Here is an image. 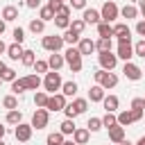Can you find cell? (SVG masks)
<instances>
[{
	"mask_svg": "<svg viewBox=\"0 0 145 145\" xmlns=\"http://www.w3.org/2000/svg\"><path fill=\"white\" fill-rule=\"evenodd\" d=\"M77 50H79V54L82 57H86V54H91V52H95V41H91V39H79V43H77Z\"/></svg>",
	"mask_w": 145,
	"mask_h": 145,
	"instance_id": "obj_16",
	"label": "cell"
},
{
	"mask_svg": "<svg viewBox=\"0 0 145 145\" xmlns=\"http://www.w3.org/2000/svg\"><path fill=\"white\" fill-rule=\"evenodd\" d=\"M7 122H9V125H20V122H23V113H20L18 109L9 111V113H7Z\"/></svg>",
	"mask_w": 145,
	"mask_h": 145,
	"instance_id": "obj_33",
	"label": "cell"
},
{
	"mask_svg": "<svg viewBox=\"0 0 145 145\" xmlns=\"http://www.w3.org/2000/svg\"><path fill=\"white\" fill-rule=\"evenodd\" d=\"M82 20L88 25H97V23H102V18H100V11L97 9H84V16H82Z\"/></svg>",
	"mask_w": 145,
	"mask_h": 145,
	"instance_id": "obj_20",
	"label": "cell"
},
{
	"mask_svg": "<svg viewBox=\"0 0 145 145\" xmlns=\"http://www.w3.org/2000/svg\"><path fill=\"white\" fill-rule=\"evenodd\" d=\"M86 109H88V100L86 97H75L70 104H66V109H63V113H66V118H70V120H75L77 116H82V113H86Z\"/></svg>",
	"mask_w": 145,
	"mask_h": 145,
	"instance_id": "obj_1",
	"label": "cell"
},
{
	"mask_svg": "<svg viewBox=\"0 0 145 145\" xmlns=\"http://www.w3.org/2000/svg\"><path fill=\"white\" fill-rule=\"evenodd\" d=\"M77 127H75V120H70V118H66L61 125H59V131L63 134V136H68V134H72Z\"/></svg>",
	"mask_w": 145,
	"mask_h": 145,
	"instance_id": "obj_29",
	"label": "cell"
},
{
	"mask_svg": "<svg viewBox=\"0 0 145 145\" xmlns=\"http://www.w3.org/2000/svg\"><path fill=\"white\" fill-rule=\"evenodd\" d=\"M136 34L145 39V20H138V23H136Z\"/></svg>",
	"mask_w": 145,
	"mask_h": 145,
	"instance_id": "obj_50",
	"label": "cell"
},
{
	"mask_svg": "<svg viewBox=\"0 0 145 145\" xmlns=\"http://www.w3.org/2000/svg\"><path fill=\"white\" fill-rule=\"evenodd\" d=\"M95 50L97 52H111V39H100L95 43Z\"/></svg>",
	"mask_w": 145,
	"mask_h": 145,
	"instance_id": "obj_37",
	"label": "cell"
},
{
	"mask_svg": "<svg viewBox=\"0 0 145 145\" xmlns=\"http://www.w3.org/2000/svg\"><path fill=\"white\" fill-rule=\"evenodd\" d=\"M57 2H63V0H57Z\"/></svg>",
	"mask_w": 145,
	"mask_h": 145,
	"instance_id": "obj_62",
	"label": "cell"
},
{
	"mask_svg": "<svg viewBox=\"0 0 145 145\" xmlns=\"http://www.w3.org/2000/svg\"><path fill=\"white\" fill-rule=\"evenodd\" d=\"M50 120V111L48 109H36L32 116V129H45Z\"/></svg>",
	"mask_w": 145,
	"mask_h": 145,
	"instance_id": "obj_8",
	"label": "cell"
},
{
	"mask_svg": "<svg viewBox=\"0 0 145 145\" xmlns=\"http://www.w3.org/2000/svg\"><path fill=\"white\" fill-rule=\"evenodd\" d=\"M88 136H91V131H88V129L77 127V129L72 131V143H75V145H86V143H88Z\"/></svg>",
	"mask_w": 145,
	"mask_h": 145,
	"instance_id": "obj_17",
	"label": "cell"
},
{
	"mask_svg": "<svg viewBox=\"0 0 145 145\" xmlns=\"http://www.w3.org/2000/svg\"><path fill=\"white\" fill-rule=\"evenodd\" d=\"M32 125H25V122H20V125H16V129H14V136H16V140H20V143H27L29 138H32Z\"/></svg>",
	"mask_w": 145,
	"mask_h": 145,
	"instance_id": "obj_13",
	"label": "cell"
},
{
	"mask_svg": "<svg viewBox=\"0 0 145 145\" xmlns=\"http://www.w3.org/2000/svg\"><path fill=\"white\" fill-rule=\"evenodd\" d=\"M120 16V7L113 2V0H106L104 5H102V9H100V18H102V23H113L116 18Z\"/></svg>",
	"mask_w": 145,
	"mask_h": 145,
	"instance_id": "obj_2",
	"label": "cell"
},
{
	"mask_svg": "<svg viewBox=\"0 0 145 145\" xmlns=\"http://www.w3.org/2000/svg\"><path fill=\"white\" fill-rule=\"evenodd\" d=\"M63 145H75V143L72 140H63Z\"/></svg>",
	"mask_w": 145,
	"mask_h": 145,
	"instance_id": "obj_58",
	"label": "cell"
},
{
	"mask_svg": "<svg viewBox=\"0 0 145 145\" xmlns=\"http://www.w3.org/2000/svg\"><path fill=\"white\" fill-rule=\"evenodd\" d=\"M34 70H36V75H39V72H48V61L36 59V61H34Z\"/></svg>",
	"mask_w": 145,
	"mask_h": 145,
	"instance_id": "obj_44",
	"label": "cell"
},
{
	"mask_svg": "<svg viewBox=\"0 0 145 145\" xmlns=\"http://www.w3.org/2000/svg\"><path fill=\"white\" fill-rule=\"evenodd\" d=\"M2 106H5V109H9V111L18 109V100H16V95H7V97L2 100Z\"/></svg>",
	"mask_w": 145,
	"mask_h": 145,
	"instance_id": "obj_38",
	"label": "cell"
},
{
	"mask_svg": "<svg viewBox=\"0 0 145 145\" xmlns=\"http://www.w3.org/2000/svg\"><path fill=\"white\" fill-rule=\"evenodd\" d=\"M5 72H7V63H5V61H0V77H2Z\"/></svg>",
	"mask_w": 145,
	"mask_h": 145,
	"instance_id": "obj_52",
	"label": "cell"
},
{
	"mask_svg": "<svg viewBox=\"0 0 145 145\" xmlns=\"http://www.w3.org/2000/svg\"><path fill=\"white\" fill-rule=\"evenodd\" d=\"M41 45H43V50H48V52H59V50L63 48V36H59V34L43 36Z\"/></svg>",
	"mask_w": 145,
	"mask_h": 145,
	"instance_id": "obj_7",
	"label": "cell"
},
{
	"mask_svg": "<svg viewBox=\"0 0 145 145\" xmlns=\"http://www.w3.org/2000/svg\"><path fill=\"white\" fill-rule=\"evenodd\" d=\"M63 63H66L63 54H59V52H50V57H48V68H52V70L59 72V68H61Z\"/></svg>",
	"mask_w": 145,
	"mask_h": 145,
	"instance_id": "obj_18",
	"label": "cell"
},
{
	"mask_svg": "<svg viewBox=\"0 0 145 145\" xmlns=\"http://www.w3.org/2000/svg\"><path fill=\"white\" fill-rule=\"evenodd\" d=\"M0 79H2V82H14V79H16V70H14V68H7V72H5Z\"/></svg>",
	"mask_w": 145,
	"mask_h": 145,
	"instance_id": "obj_47",
	"label": "cell"
},
{
	"mask_svg": "<svg viewBox=\"0 0 145 145\" xmlns=\"http://www.w3.org/2000/svg\"><path fill=\"white\" fill-rule=\"evenodd\" d=\"M97 36H100V39H111V36H113V25H109V23H97Z\"/></svg>",
	"mask_w": 145,
	"mask_h": 145,
	"instance_id": "obj_23",
	"label": "cell"
},
{
	"mask_svg": "<svg viewBox=\"0 0 145 145\" xmlns=\"http://www.w3.org/2000/svg\"><path fill=\"white\" fill-rule=\"evenodd\" d=\"M84 27H86V23H84L82 18H72V20H70V27H68V29H72L75 34H79V36H82Z\"/></svg>",
	"mask_w": 145,
	"mask_h": 145,
	"instance_id": "obj_30",
	"label": "cell"
},
{
	"mask_svg": "<svg viewBox=\"0 0 145 145\" xmlns=\"http://www.w3.org/2000/svg\"><path fill=\"white\" fill-rule=\"evenodd\" d=\"M45 109H48V111H63V109H66V95H63V93H54V95H50Z\"/></svg>",
	"mask_w": 145,
	"mask_h": 145,
	"instance_id": "obj_10",
	"label": "cell"
},
{
	"mask_svg": "<svg viewBox=\"0 0 145 145\" xmlns=\"http://www.w3.org/2000/svg\"><path fill=\"white\" fill-rule=\"evenodd\" d=\"M131 109H145V100L143 97H134L131 100Z\"/></svg>",
	"mask_w": 145,
	"mask_h": 145,
	"instance_id": "obj_49",
	"label": "cell"
},
{
	"mask_svg": "<svg viewBox=\"0 0 145 145\" xmlns=\"http://www.w3.org/2000/svg\"><path fill=\"white\" fill-rule=\"evenodd\" d=\"M48 93H43V91H36V95H34V104L39 106V109H45V104H48Z\"/></svg>",
	"mask_w": 145,
	"mask_h": 145,
	"instance_id": "obj_32",
	"label": "cell"
},
{
	"mask_svg": "<svg viewBox=\"0 0 145 145\" xmlns=\"http://www.w3.org/2000/svg\"><path fill=\"white\" fill-rule=\"evenodd\" d=\"M23 91H25L23 82H20V79H14V82H11V93H14V95H20Z\"/></svg>",
	"mask_w": 145,
	"mask_h": 145,
	"instance_id": "obj_45",
	"label": "cell"
},
{
	"mask_svg": "<svg viewBox=\"0 0 145 145\" xmlns=\"http://www.w3.org/2000/svg\"><path fill=\"white\" fill-rule=\"evenodd\" d=\"M54 16H70V5H59Z\"/></svg>",
	"mask_w": 145,
	"mask_h": 145,
	"instance_id": "obj_46",
	"label": "cell"
},
{
	"mask_svg": "<svg viewBox=\"0 0 145 145\" xmlns=\"http://www.w3.org/2000/svg\"><path fill=\"white\" fill-rule=\"evenodd\" d=\"M134 57H140V59H145V39L136 41V45H134Z\"/></svg>",
	"mask_w": 145,
	"mask_h": 145,
	"instance_id": "obj_41",
	"label": "cell"
},
{
	"mask_svg": "<svg viewBox=\"0 0 145 145\" xmlns=\"http://www.w3.org/2000/svg\"><path fill=\"white\" fill-rule=\"evenodd\" d=\"M138 11H140V14H143V16H145V7H140V9H138Z\"/></svg>",
	"mask_w": 145,
	"mask_h": 145,
	"instance_id": "obj_60",
	"label": "cell"
},
{
	"mask_svg": "<svg viewBox=\"0 0 145 145\" xmlns=\"http://www.w3.org/2000/svg\"><path fill=\"white\" fill-rule=\"evenodd\" d=\"M61 75L57 72V70H52V72H45V79H43V88L50 93V95H54L59 88H61Z\"/></svg>",
	"mask_w": 145,
	"mask_h": 145,
	"instance_id": "obj_6",
	"label": "cell"
},
{
	"mask_svg": "<svg viewBox=\"0 0 145 145\" xmlns=\"http://www.w3.org/2000/svg\"><path fill=\"white\" fill-rule=\"evenodd\" d=\"M140 118H143V109H127V111H120L116 116V120H118L120 127H127L131 122H138Z\"/></svg>",
	"mask_w": 145,
	"mask_h": 145,
	"instance_id": "obj_4",
	"label": "cell"
},
{
	"mask_svg": "<svg viewBox=\"0 0 145 145\" xmlns=\"http://www.w3.org/2000/svg\"><path fill=\"white\" fill-rule=\"evenodd\" d=\"M86 129L88 131H100L102 129V118H91L88 125H86Z\"/></svg>",
	"mask_w": 145,
	"mask_h": 145,
	"instance_id": "obj_42",
	"label": "cell"
},
{
	"mask_svg": "<svg viewBox=\"0 0 145 145\" xmlns=\"http://www.w3.org/2000/svg\"><path fill=\"white\" fill-rule=\"evenodd\" d=\"M5 27H7V23H5V20H2V18H0V36H2V34H5Z\"/></svg>",
	"mask_w": 145,
	"mask_h": 145,
	"instance_id": "obj_53",
	"label": "cell"
},
{
	"mask_svg": "<svg viewBox=\"0 0 145 145\" xmlns=\"http://www.w3.org/2000/svg\"><path fill=\"white\" fill-rule=\"evenodd\" d=\"M11 36H14V43H18V45H20V43L25 41V29H23V27H16V29L11 32Z\"/></svg>",
	"mask_w": 145,
	"mask_h": 145,
	"instance_id": "obj_43",
	"label": "cell"
},
{
	"mask_svg": "<svg viewBox=\"0 0 145 145\" xmlns=\"http://www.w3.org/2000/svg\"><path fill=\"white\" fill-rule=\"evenodd\" d=\"M48 145H63V134L61 131H54L48 136Z\"/></svg>",
	"mask_w": 145,
	"mask_h": 145,
	"instance_id": "obj_40",
	"label": "cell"
},
{
	"mask_svg": "<svg viewBox=\"0 0 145 145\" xmlns=\"http://www.w3.org/2000/svg\"><path fill=\"white\" fill-rule=\"evenodd\" d=\"M79 34H75L72 29H66V34H63V43H68V45H75V43H79Z\"/></svg>",
	"mask_w": 145,
	"mask_h": 145,
	"instance_id": "obj_35",
	"label": "cell"
},
{
	"mask_svg": "<svg viewBox=\"0 0 145 145\" xmlns=\"http://www.w3.org/2000/svg\"><path fill=\"white\" fill-rule=\"evenodd\" d=\"M0 84H2V79H0Z\"/></svg>",
	"mask_w": 145,
	"mask_h": 145,
	"instance_id": "obj_63",
	"label": "cell"
},
{
	"mask_svg": "<svg viewBox=\"0 0 145 145\" xmlns=\"http://www.w3.org/2000/svg\"><path fill=\"white\" fill-rule=\"evenodd\" d=\"M88 100H91V102H102V100H104V88H102L100 84L91 86V88H88Z\"/></svg>",
	"mask_w": 145,
	"mask_h": 145,
	"instance_id": "obj_22",
	"label": "cell"
},
{
	"mask_svg": "<svg viewBox=\"0 0 145 145\" xmlns=\"http://www.w3.org/2000/svg\"><path fill=\"white\" fill-rule=\"evenodd\" d=\"M16 18H18V9H16V7L9 5V7L2 9V20H5V23H11V20H16Z\"/></svg>",
	"mask_w": 145,
	"mask_h": 145,
	"instance_id": "obj_26",
	"label": "cell"
},
{
	"mask_svg": "<svg viewBox=\"0 0 145 145\" xmlns=\"http://www.w3.org/2000/svg\"><path fill=\"white\" fill-rule=\"evenodd\" d=\"M20 82H23V86H25V91H36L43 82H41V77L34 72V75H25V77H20Z\"/></svg>",
	"mask_w": 145,
	"mask_h": 145,
	"instance_id": "obj_14",
	"label": "cell"
},
{
	"mask_svg": "<svg viewBox=\"0 0 145 145\" xmlns=\"http://www.w3.org/2000/svg\"><path fill=\"white\" fill-rule=\"evenodd\" d=\"M140 7H145V0H138V9H140Z\"/></svg>",
	"mask_w": 145,
	"mask_h": 145,
	"instance_id": "obj_56",
	"label": "cell"
},
{
	"mask_svg": "<svg viewBox=\"0 0 145 145\" xmlns=\"http://www.w3.org/2000/svg\"><path fill=\"white\" fill-rule=\"evenodd\" d=\"M2 52H7V45H5V41L0 39V54H2Z\"/></svg>",
	"mask_w": 145,
	"mask_h": 145,
	"instance_id": "obj_55",
	"label": "cell"
},
{
	"mask_svg": "<svg viewBox=\"0 0 145 145\" xmlns=\"http://www.w3.org/2000/svg\"><path fill=\"white\" fill-rule=\"evenodd\" d=\"M113 36H118V41H131V29L125 23L113 25Z\"/></svg>",
	"mask_w": 145,
	"mask_h": 145,
	"instance_id": "obj_15",
	"label": "cell"
},
{
	"mask_svg": "<svg viewBox=\"0 0 145 145\" xmlns=\"http://www.w3.org/2000/svg\"><path fill=\"white\" fill-rule=\"evenodd\" d=\"M25 5H27L29 9H36V7L41 5V0H25Z\"/></svg>",
	"mask_w": 145,
	"mask_h": 145,
	"instance_id": "obj_51",
	"label": "cell"
},
{
	"mask_svg": "<svg viewBox=\"0 0 145 145\" xmlns=\"http://www.w3.org/2000/svg\"><path fill=\"white\" fill-rule=\"evenodd\" d=\"M136 145H145V136H143V138H140V140H138Z\"/></svg>",
	"mask_w": 145,
	"mask_h": 145,
	"instance_id": "obj_57",
	"label": "cell"
},
{
	"mask_svg": "<svg viewBox=\"0 0 145 145\" xmlns=\"http://www.w3.org/2000/svg\"><path fill=\"white\" fill-rule=\"evenodd\" d=\"M97 61H100V68H102V70H109V72L118 66V57H116L113 52H100V54H97Z\"/></svg>",
	"mask_w": 145,
	"mask_h": 145,
	"instance_id": "obj_9",
	"label": "cell"
},
{
	"mask_svg": "<svg viewBox=\"0 0 145 145\" xmlns=\"http://www.w3.org/2000/svg\"><path fill=\"white\" fill-rule=\"evenodd\" d=\"M43 29H45V23L41 18H32L29 20V32L32 34H43Z\"/></svg>",
	"mask_w": 145,
	"mask_h": 145,
	"instance_id": "obj_27",
	"label": "cell"
},
{
	"mask_svg": "<svg viewBox=\"0 0 145 145\" xmlns=\"http://www.w3.org/2000/svg\"><path fill=\"white\" fill-rule=\"evenodd\" d=\"M5 134H7V127L0 122V140H2V136H5Z\"/></svg>",
	"mask_w": 145,
	"mask_h": 145,
	"instance_id": "obj_54",
	"label": "cell"
},
{
	"mask_svg": "<svg viewBox=\"0 0 145 145\" xmlns=\"http://www.w3.org/2000/svg\"><path fill=\"white\" fill-rule=\"evenodd\" d=\"M122 72H125V77H127V79H131V82H138V79L143 77V70H140L136 63H131V61H125Z\"/></svg>",
	"mask_w": 145,
	"mask_h": 145,
	"instance_id": "obj_12",
	"label": "cell"
},
{
	"mask_svg": "<svg viewBox=\"0 0 145 145\" xmlns=\"http://www.w3.org/2000/svg\"><path fill=\"white\" fill-rule=\"evenodd\" d=\"M63 59H66V63H68V68H70L72 72H79V70H82V54H79L77 48L70 45V48L63 52Z\"/></svg>",
	"mask_w": 145,
	"mask_h": 145,
	"instance_id": "obj_5",
	"label": "cell"
},
{
	"mask_svg": "<svg viewBox=\"0 0 145 145\" xmlns=\"http://www.w3.org/2000/svg\"><path fill=\"white\" fill-rule=\"evenodd\" d=\"M109 140H111L113 145L122 143V140H125V127H120V125L111 127V129H109Z\"/></svg>",
	"mask_w": 145,
	"mask_h": 145,
	"instance_id": "obj_19",
	"label": "cell"
},
{
	"mask_svg": "<svg viewBox=\"0 0 145 145\" xmlns=\"http://www.w3.org/2000/svg\"><path fill=\"white\" fill-rule=\"evenodd\" d=\"M39 18L43 20V23H48V20H54V11L45 5V7H41V11H39Z\"/></svg>",
	"mask_w": 145,
	"mask_h": 145,
	"instance_id": "obj_34",
	"label": "cell"
},
{
	"mask_svg": "<svg viewBox=\"0 0 145 145\" xmlns=\"http://www.w3.org/2000/svg\"><path fill=\"white\" fill-rule=\"evenodd\" d=\"M120 16L127 18V20H131V18L138 16V7H136V5H125V7L120 9Z\"/></svg>",
	"mask_w": 145,
	"mask_h": 145,
	"instance_id": "obj_25",
	"label": "cell"
},
{
	"mask_svg": "<svg viewBox=\"0 0 145 145\" xmlns=\"http://www.w3.org/2000/svg\"><path fill=\"white\" fill-rule=\"evenodd\" d=\"M54 25L59 29H68L70 27V16H54Z\"/></svg>",
	"mask_w": 145,
	"mask_h": 145,
	"instance_id": "obj_36",
	"label": "cell"
},
{
	"mask_svg": "<svg viewBox=\"0 0 145 145\" xmlns=\"http://www.w3.org/2000/svg\"><path fill=\"white\" fill-rule=\"evenodd\" d=\"M68 5L72 9H86V0H68Z\"/></svg>",
	"mask_w": 145,
	"mask_h": 145,
	"instance_id": "obj_48",
	"label": "cell"
},
{
	"mask_svg": "<svg viewBox=\"0 0 145 145\" xmlns=\"http://www.w3.org/2000/svg\"><path fill=\"white\" fill-rule=\"evenodd\" d=\"M118 59H122V61H131V57H134V45H131V41H118V54H116Z\"/></svg>",
	"mask_w": 145,
	"mask_h": 145,
	"instance_id": "obj_11",
	"label": "cell"
},
{
	"mask_svg": "<svg viewBox=\"0 0 145 145\" xmlns=\"http://www.w3.org/2000/svg\"><path fill=\"white\" fill-rule=\"evenodd\" d=\"M102 104H104V109H106V113H116V111H118V104H120V100H118L116 95H104V100H102Z\"/></svg>",
	"mask_w": 145,
	"mask_h": 145,
	"instance_id": "obj_21",
	"label": "cell"
},
{
	"mask_svg": "<svg viewBox=\"0 0 145 145\" xmlns=\"http://www.w3.org/2000/svg\"><path fill=\"white\" fill-rule=\"evenodd\" d=\"M20 61H23V66H34V61H36V54H34V50H23V57H20Z\"/></svg>",
	"mask_w": 145,
	"mask_h": 145,
	"instance_id": "obj_31",
	"label": "cell"
},
{
	"mask_svg": "<svg viewBox=\"0 0 145 145\" xmlns=\"http://www.w3.org/2000/svg\"><path fill=\"white\" fill-rule=\"evenodd\" d=\"M116 125H118V120H116V113H104V118H102V127L111 129V127H116Z\"/></svg>",
	"mask_w": 145,
	"mask_h": 145,
	"instance_id": "obj_39",
	"label": "cell"
},
{
	"mask_svg": "<svg viewBox=\"0 0 145 145\" xmlns=\"http://www.w3.org/2000/svg\"><path fill=\"white\" fill-rule=\"evenodd\" d=\"M118 145H131V143H129V140H122V143H118Z\"/></svg>",
	"mask_w": 145,
	"mask_h": 145,
	"instance_id": "obj_59",
	"label": "cell"
},
{
	"mask_svg": "<svg viewBox=\"0 0 145 145\" xmlns=\"http://www.w3.org/2000/svg\"><path fill=\"white\" fill-rule=\"evenodd\" d=\"M7 57H9L11 61H18V59L23 57V48H20L18 43H11V45H7Z\"/></svg>",
	"mask_w": 145,
	"mask_h": 145,
	"instance_id": "obj_24",
	"label": "cell"
},
{
	"mask_svg": "<svg viewBox=\"0 0 145 145\" xmlns=\"http://www.w3.org/2000/svg\"><path fill=\"white\" fill-rule=\"evenodd\" d=\"M61 93H63L66 97H75V93H77V84H75V82H63V84H61Z\"/></svg>",
	"mask_w": 145,
	"mask_h": 145,
	"instance_id": "obj_28",
	"label": "cell"
},
{
	"mask_svg": "<svg viewBox=\"0 0 145 145\" xmlns=\"http://www.w3.org/2000/svg\"><path fill=\"white\" fill-rule=\"evenodd\" d=\"M93 77H95V82H97L104 91H106V88H113V86L118 84V75H116V72H109V70H102V68L95 70Z\"/></svg>",
	"mask_w": 145,
	"mask_h": 145,
	"instance_id": "obj_3",
	"label": "cell"
},
{
	"mask_svg": "<svg viewBox=\"0 0 145 145\" xmlns=\"http://www.w3.org/2000/svg\"><path fill=\"white\" fill-rule=\"evenodd\" d=\"M143 100H145V97H143Z\"/></svg>",
	"mask_w": 145,
	"mask_h": 145,
	"instance_id": "obj_64",
	"label": "cell"
},
{
	"mask_svg": "<svg viewBox=\"0 0 145 145\" xmlns=\"http://www.w3.org/2000/svg\"><path fill=\"white\" fill-rule=\"evenodd\" d=\"M0 145H7V143H5V140H0Z\"/></svg>",
	"mask_w": 145,
	"mask_h": 145,
	"instance_id": "obj_61",
	"label": "cell"
}]
</instances>
